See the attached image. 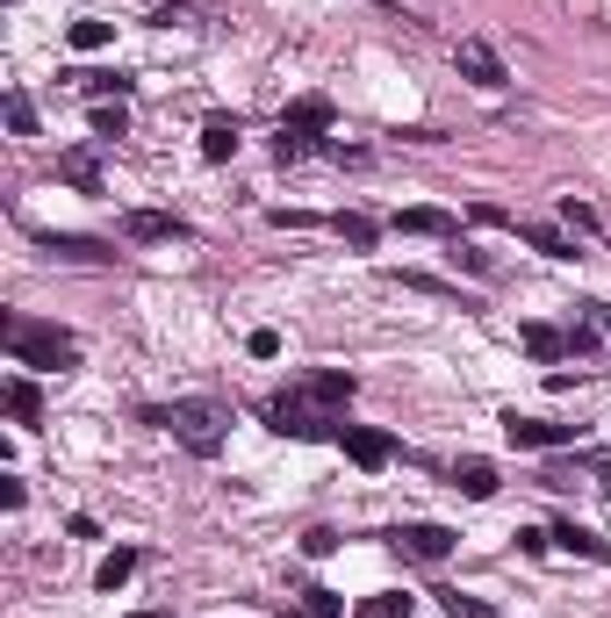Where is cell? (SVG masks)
<instances>
[{
  "label": "cell",
  "mask_w": 611,
  "mask_h": 618,
  "mask_svg": "<svg viewBox=\"0 0 611 618\" xmlns=\"http://www.w3.org/2000/svg\"><path fill=\"white\" fill-rule=\"evenodd\" d=\"M144 425L173 431V439L194 453V461H216V453H224V439H230V411H224V403H209V395H180V403H152V411H144Z\"/></svg>",
  "instance_id": "1"
},
{
  "label": "cell",
  "mask_w": 611,
  "mask_h": 618,
  "mask_svg": "<svg viewBox=\"0 0 611 618\" xmlns=\"http://www.w3.org/2000/svg\"><path fill=\"white\" fill-rule=\"evenodd\" d=\"M260 417H266V431H280V439H324V447L346 439V411H324L302 381L296 389H280V395H266Z\"/></svg>",
  "instance_id": "2"
},
{
  "label": "cell",
  "mask_w": 611,
  "mask_h": 618,
  "mask_svg": "<svg viewBox=\"0 0 611 618\" xmlns=\"http://www.w3.org/2000/svg\"><path fill=\"white\" fill-rule=\"evenodd\" d=\"M8 360L36 367V375H65L80 360V338L58 324H36V317H8Z\"/></svg>",
  "instance_id": "3"
},
{
  "label": "cell",
  "mask_w": 611,
  "mask_h": 618,
  "mask_svg": "<svg viewBox=\"0 0 611 618\" xmlns=\"http://www.w3.org/2000/svg\"><path fill=\"white\" fill-rule=\"evenodd\" d=\"M332 102L324 94H302L288 116H280V130H274V166H296V158H310L316 152V138H332Z\"/></svg>",
  "instance_id": "4"
},
{
  "label": "cell",
  "mask_w": 611,
  "mask_h": 618,
  "mask_svg": "<svg viewBox=\"0 0 611 618\" xmlns=\"http://www.w3.org/2000/svg\"><path fill=\"white\" fill-rule=\"evenodd\" d=\"M388 547H396L403 561H424V568H439L446 554L460 547V533H454V525H432V518H410V525H396V533H388Z\"/></svg>",
  "instance_id": "5"
},
{
  "label": "cell",
  "mask_w": 611,
  "mask_h": 618,
  "mask_svg": "<svg viewBox=\"0 0 611 618\" xmlns=\"http://www.w3.org/2000/svg\"><path fill=\"white\" fill-rule=\"evenodd\" d=\"M504 439H511L518 453H547V447H576L583 425H547V417H518V411H504Z\"/></svg>",
  "instance_id": "6"
},
{
  "label": "cell",
  "mask_w": 611,
  "mask_h": 618,
  "mask_svg": "<svg viewBox=\"0 0 611 618\" xmlns=\"http://www.w3.org/2000/svg\"><path fill=\"white\" fill-rule=\"evenodd\" d=\"M122 238L130 245H188V216H166V209H130L122 216Z\"/></svg>",
  "instance_id": "7"
},
{
  "label": "cell",
  "mask_w": 611,
  "mask_h": 618,
  "mask_svg": "<svg viewBox=\"0 0 611 618\" xmlns=\"http://www.w3.org/2000/svg\"><path fill=\"white\" fill-rule=\"evenodd\" d=\"M454 66H460V72H468V80H475V86H489V94H496V86H511V72H504V58L489 51L482 36H460V44H454Z\"/></svg>",
  "instance_id": "8"
},
{
  "label": "cell",
  "mask_w": 611,
  "mask_h": 618,
  "mask_svg": "<svg viewBox=\"0 0 611 618\" xmlns=\"http://www.w3.org/2000/svg\"><path fill=\"white\" fill-rule=\"evenodd\" d=\"M338 447H346V461L367 467V475L396 461V439H388V431H374V425H346V439H338Z\"/></svg>",
  "instance_id": "9"
},
{
  "label": "cell",
  "mask_w": 611,
  "mask_h": 618,
  "mask_svg": "<svg viewBox=\"0 0 611 618\" xmlns=\"http://www.w3.org/2000/svg\"><path fill=\"white\" fill-rule=\"evenodd\" d=\"M36 245H44L51 259H87V266H108V259H116V245L80 238V230H36Z\"/></svg>",
  "instance_id": "10"
},
{
  "label": "cell",
  "mask_w": 611,
  "mask_h": 618,
  "mask_svg": "<svg viewBox=\"0 0 611 618\" xmlns=\"http://www.w3.org/2000/svg\"><path fill=\"white\" fill-rule=\"evenodd\" d=\"M388 230H403V238H446V245L460 238V224L446 216V209H396V216H388Z\"/></svg>",
  "instance_id": "11"
},
{
  "label": "cell",
  "mask_w": 611,
  "mask_h": 618,
  "mask_svg": "<svg viewBox=\"0 0 611 618\" xmlns=\"http://www.w3.org/2000/svg\"><path fill=\"white\" fill-rule=\"evenodd\" d=\"M554 547H568V554H583V561L611 568V539H597L590 525H576V518H561V525H554Z\"/></svg>",
  "instance_id": "12"
},
{
  "label": "cell",
  "mask_w": 611,
  "mask_h": 618,
  "mask_svg": "<svg viewBox=\"0 0 611 618\" xmlns=\"http://www.w3.org/2000/svg\"><path fill=\"white\" fill-rule=\"evenodd\" d=\"M511 230H518L525 245H532V252H547V259H561V266H568V259H583L576 252V238H561V230H547V224H532V216H511Z\"/></svg>",
  "instance_id": "13"
},
{
  "label": "cell",
  "mask_w": 611,
  "mask_h": 618,
  "mask_svg": "<svg viewBox=\"0 0 611 618\" xmlns=\"http://www.w3.org/2000/svg\"><path fill=\"white\" fill-rule=\"evenodd\" d=\"M238 116H209L202 122V158H209V166H230V158H238Z\"/></svg>",
  "instance_id": "14"
},
{
  "label": "cell",
  "mask_w": 611,
  "mask_h": 618,
  "mask_svg": "<svg viewBox=\"0 0 611 618\" xmlns=\"http://www.w3.org/2000/svg\"><path fill=\"white\" fill-rule=\"evenodd\" d=\"M454 489H460L468 503H489L496 489H504V475H496L489 461H454Z\"/></svg>",
  "instance_id": "15"
},
{
  "label": "cell",
  "mask_w": 611,
  "mask_h": 618,
  "mask_svg": "<svg viewBox=\"0 0 611 618\" xmlns=\"http://www.w3.org/2000/svg\"><path fill=\"white\" fill-rule=\"evenodd\" d=\"M302 389H310L316 403H324V411H346V403H352V389H360V381H352L346 367H324V375H310V381H302Z\"/></svg>",
  "instance_id": "16"
},
{
  "label": "cell",
  "mask_w": 611,
  "mask_h": 618,
  "mask_svg": "<svg viewBox=\"0 0 611 618\" xmlns=\"http://www.w3.org/2000/svg\"><path fill=\"white\" fill-rule=\"evenodd\" d=\"M58 180H72L80 194H101V158L94 152H58Z\"/></svg>",
  "instance_id": "17"
},
{
  "label": "cell",
  "mask_w": 611,
  "mask_h": 618,
  "mask_svg": "<svg viewBox=\"0 0 611 618\" xmlns=\"http://www.w3.org/2000/svg\"><path fill=\"white\" fill-rule=\"evenodd\" d=\"M518 345L532 360H568V331H554V324H518Z\"/></svg>",
  "instance_id": "18"
},
{
  "label": "cell",
  "mask_w": 611,
  "mask_h": 618,
  "mask_svg": "<svg viewBox=\"0 0 611 618\" xmlns=\"http://www.w3.org/2000/svg\"><path fill=\"white\" fill-rule=\"evenodd\" d=\"M72 86H80L87 102H122L137 80H130V72H72Z\"/></svg>",
  "instance_id": "19"
},
{
  "label": "cell",
  "mask_w": 611,
  "mask_h": 618,
  "mask_svg": "<svg viewBox=\"0 0 611 618\" xmlns=\"http://www.w3.org/2000/svg\"><path fill=\"white\" fill-rule=\"evenodd\" d=\"M332 230L352 245V252H374V238H382V224H374V216H360V209H338V216H332Z\"/></svg>",
  "instance_id": "20"
},
{
  "label": "cell",
  "mask_w": 611,
  "mask_h": 618,
  "mask_svg": "<svg viewBox=\"0 0 611 618\" xmlns=\"http://www.w3.org/2000/svg\"><path fill=\"white\" fill-rule=\"evenodd\" d=\"M130 575H137V547H116L101 568H94V590H108V597H116V590L130 583Z\"/></svg>",
  "instance_id": "21"
},
{
  "label": "cell",
  "mask_w": 611,
  "mask_h": 618,
  "mask_svg": "<svg viewBox=\"0 0 611 618\" xmlns=\"http://www.w3.org/2000/svg\"><path fill=\"white\" fill-rule=\"evenodd\" d=\"M8 417H15V425H36V417H44V395H36V381H29V375L8 381Z\"/></svg>",
  "instance_id": "22"
},
{
  "label": "cell",
  "mask_w": 611,
  "mask_h": 618,
  "mask_svg": "<svg viewBox=\"0 0 611 618\" xmlns=\"http://www.w3.org/2000/svg\"><path fill=\"white\" fill-rule=\"evenodd\" d=\"M94 144H116V138H130V108L122 102H94Z\"/></svg>",
  "instance_id": "23"
},
{
  "label": "cell",
  "mask_w": 611,
  "mask_h": 618,
  "mask_svg": "<svg viewBox=\"0 0 611 618\" xmlns=\"http://www.w3.org/2000/svg\"><path fill=\"white\" fill-rule=\"evenodd\" d=\"M352 618H410V597H403V590H382V597H360V604H352Z\"/></svg>",
  "instance_id": "24"
},
{
  "label": "cell",
  "mask_w": 611,
  "mask_h": 618,
  "mask_svg": "<svg viewBox=\"0 0 611 618\" xmlns=\"http://www.w3.org/2000/svg\"><path fill=\"white\" fill-rule=\"evenodd\" d=\"M446 259H454L460 274H475V281H489V274H496V259H489V252H475V245H460V238H454V252H446Z\"/></svg>",
  "instance_id": "25"
},
{
  "label": "cell",
  "mask_w": 611,
  "mask_h": 618,
  "mask_svg": "<svg viewBox=\"0 0 611 618\" xmlns=\"http://www.w3.org/2000/svg\"><path fill=\"white\" fill-rule=\"evenodd\" d=\"M108 36H116V22H101V15H94V22H72V51H101Z\"/></svg>",
  "instance_id": "26"
},
{
  "label": "cell",
  "mask_w": 611,
  "mask_h": 618,
  "mask_svg": "<svg viewBox=\"0 0 611 618\" xmlns=\"http://www.w3.org/2000/svg\"><path fill=\"white\" fill-rule=\"evenodd\" d=\"M439 604H446V618H496L482 597H468V590H439Z\"/></svg>",
  "instance_id": "27"
},
{
  "label": "cell",
  "mask_w": 611,
  "mask_h": 618,
  "mask_svg": "<svg viewBox=\"0 0 611 618\" xmlns=\"http://www.w3.org/2000/svg\"><path fill=\"white\" fill-rule=\"evenodd\" d=\"M8 130H15V138H36V102L29 94H8Z\"/></svg>",
  "instance_id": "28"
},
{
  "label": "cell",
  "mask_w": 611,
  "mask_h": 618,
  "mask_svg": "<svg viewBox=\"0 0 611 618\" xmlns=\"http://www.w3.org/2000/svg\"><path fill=\"white\" fill-rule=\"evenodd\" d=\"M568 360H597V324H590V317L568 324Z\"/></svg>",
  "instance_id": "29"
},
{
  "label": "cell",
  "mask_w": 611,
  "mask_h": 618,
  "mask_svg": "<svg viewBox=\"0 0 611 618\" xmlns=\"http://www.w3.org/2000/svg\"><path fill=\"white\" fill-rule=\"evenodd\" d=\"M302 554H310V561L338 554V533H332V525H310V533H302Z\"/></svg>",
  "instance_id": "30"
},
{
  "label": "cell",
  "mask_w": 611,
  "mask_h": 618,
  "mask_svg": "<svg viewBox=\"0 0 611 618\" xmlns=\"http://www.w3.org/2000/svg\"><path fill=\"white\" fill-rule=\"evenodd\" d=\"M561 216H568L576 230H597V209H590V202H576V194H561Z\"/></svg>",
  "instance_id": "31"
},
{
  "label": "cell",
  "mask_w": 611,
  "mask_h": 618,
  "mask_svg": "<svg viewBox=\"0 0 611 618\" xmlns=\"http://www.w3.org/2000/svg\"><path fill=\"white\" fill-rule=\"evenodd\" d=\"M244 353H252V360H274V353H280V331H252V338H244Z\"/></svg>",
  "instance_id": "32"
},
{
  "label": "cell",
  "mask_w": 611,
  "mask_h": 618,
  "mask_svg": "<svg viewBox=\"0 0 611 618\" xmlns=\"http://www.w3.org/2000/svg\"><path fill=\"white\" fill-rule=\"evenodd\" d=\"M22 497H29V489H22V475H0V511H22Z\"/></svg>",
  "instance_id": "33"
},
{
  "label": "cell",
  "mask_w": 611,
  "mask_h": 618,
  "mask_svg": "<svg viewBox=\"0 0 611 618\" xmlns=\"http://www.w3.org/2000/svg\"><path fill=\"white\" fill-rule=\"evenodd\" d=\"M518 547H525V554H547V547H554V533H540V525H518Z\"/></svg>",
  "instance_id": "34"
},
{
  "label": "cell",
  "mask_w": 611,
  "mask_h": 618,
  "mask_svg": "<svg viewBox=\"0 0 611 618\" xmlns=\"http://www.w3.org/2000/svg\"><path fill=\"white\" fill-rule=\"evenodd\" d=\"M583 317H590L597 331H611V302H583Z\"/></svg>",
  "instance_id": "35"
},
{
  "label": "cell",
  "mask_w": 611,
  "mask_h": 618,
  "mask_svg": "<svg viewBox=\"0 0 611 618\" xmlns=\"http://www.w3.org/2000/svg\"><path fill=\"white\" fill-rule=\"evenodd\" d=\"M130 618H180V611H130Z\"/></svg>",
  "instance_id": "36"
},
{
  "label": "cell",
  "mask_w": 611,
  "mask_h": 618,
  "mask_svg": "<svg viewBox=\"0 0 611 618\" xmlns=\"http://www.w3.org/2000/svg\"><path fill=\"white\" fill-rule=\"evenodd\" d=\"M382 8H403V0H382Z\"/></svg>",
  "instance_id": "37"
}]
</instances>
